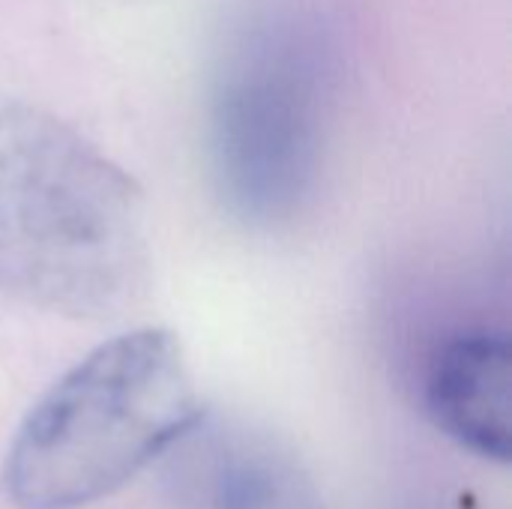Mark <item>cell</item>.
<instances>
[{"label": "cell", "instance_id": "5b68a950", "mask_svg": "<svg viewBox=\"0 0 512 509\" xmlns=\"http://www.w3.org/2000/svg\"><path fill=\"white\" fill-rule=\"evenodd\" d=\"M510 339L498 330H465L447 339L426 372V411L462 450L507 465L510 426Z\"/></svg>", "mask_w": 512, "mask_h": 509}, {"label": "cell", "instance_id": "7a4b0ae2", "mask_svg": "<svg viewBox=\"0 0 512 509\" xmlns=\"http://www.w3.org/2000/svg\"><path fill=\"white\" fill-rule=\"evenodd\" d=\"M201 417L177 336L123 333L27 411L6 453V495L18 509L87 507L162 459Z\"/></svg>", "mask_w": 512, "mask_h": 509}, {"label": "cell", "instance_id": "6da1fadb", "mask_svg": "<svg viewBox=\"0 0 512 509\" xmlns=\"http://www.w3.org/2000/svg\"><path fill=\"white\" fill-rule=\"evenodd\" d=\"M150 273L138 183L57 114L0 93V294L108 318Z\"/></svg>", "mask_w": 512, "mask_h": 509}, {"label": "cell", "instance_id": "277c9868", "mask_svg": "<svg viewBox=\"0 0 512 509\" xmlns=\"http://www.w3.org/2000/svg\"><path fill=\"white\" fill-rule=\"evenodd\" d=\"M183 509H327L303 462L270 435L204 417L162 456Z\"/></svg>", "mask_w": 512, "mask_h": 509}, {"label": "cell", "instance_id": "3957f363", "mask_svg": "<svg viewBox=\"0 0 512 509\" xmlns=\"http://www.w3.org/2000/svg\"><path fill=\"white\" fill-rule=\"evenodd\" d=\"M333 93V45L309 12L261 9L234 30L213 75L207 144L237 219L276 228L303 213L321 180Z\"/></svg>", "mask_w": 512, "mask_h": 509}]
</instances>
